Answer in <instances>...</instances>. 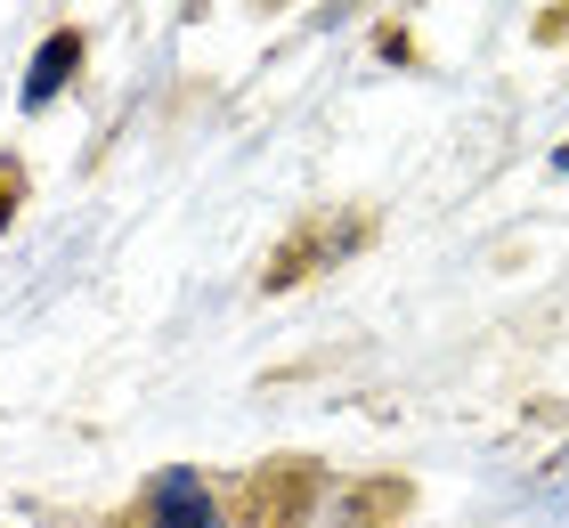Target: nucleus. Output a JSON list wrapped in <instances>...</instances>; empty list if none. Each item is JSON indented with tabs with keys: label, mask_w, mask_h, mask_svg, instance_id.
<instances>
[{
	"label": "nucleus",
	"mask_w": 569,
	"mask_h": 528,
	"mask_svg": "<svg viewBox=\"0 0 569 528\" xmlns=\"http://www.w3.org/2000/svg\"><path fill=\"white\" fill-rule=\"evenodd\" d=\"M261 9H277V0H261Z\"/></svg>",
	"instance_id": "423d86ee"
},
{
	"label": "nucleus",
	"mask_w": 569,
	"mask_h": 528,
	"mask_svg": "<svg viewBox=\"0 0 569 528\" xmlns=\"http://www.w3.org/2000/svg\"><path fill=\"white\" fill-rule=\"evenodd\" d=\"M73 73H82V33H73V24H58V33L33 49V66H24V106H49V98L73 82Z\"/></svg>",
	"instance_id": "f03ea898"
},
{
	"label": "nucleus",
	"mask_w": 569,
	"mask_h": 528,
	"mask_svg": "<svg viewBox=\"0 0 569 528\" xmlns=\"http://www.w3.org/2000/svg\"><path fill=\"white\" fill-rule=\"evenodd\" d=\"M139 528H228V512H220V496L203 488V471H163V480L147 488Z\"/></svg>",
	"instance_id": "f257e3e1"
},
{
	"label": "nucleus",
	"mask_w": 569,
	"mask_h": 528,
	"mask_svg": "<svg viewBox=\"0 0 569 528\" xmlns=\"http://www.w3.org/2000/svg\"><path fill=\"white\" fill-rule=\"evenodd\" d=\"M553 171H569V147H561V155H553Z\"/></svg>",
	"instance_id": "20e7f679"
},
{
	"label": "nucleus",
	"mask_w": 569,
	"mask_h": 528,
	"mask_svg": "<svg viewBox=\"0 0 569 528\" xmlns=\"http://www.w3.org/2000/svg\"><path fill=\"white\" fill-rule=\"evenodd\" d=\"M561 480H569V456H561Z\"/></svg>",
	"instance_id": "39448f33"
},
{
	"label": "nucleus",
	"mask_w": 569,
	"mask_h": 528,
	"mask_svg": "<svg viewBox=\"0 0 569 528\" xmlns=\"http://www.w3.org/2000/svg\"><path fill=\"white\" fill-rule=\"evenodd\" d=\"M17 203H24V171H17V163H0V228L17 220Z\"/></svg>",
	"instance_id": "7ed1b4c3"
}]
</instances>
